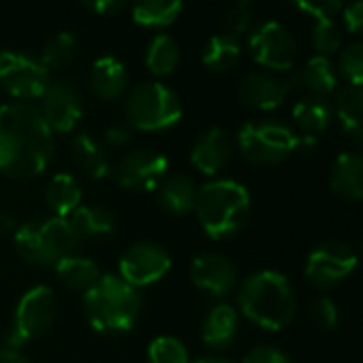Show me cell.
I'll return each instance as SVG.
<instances>
[{
  "mask_svg": "<svg viewBox=\"0 0 363 363\" xmlns=\"http://www.w3.org/2000/svg\"><path fill=\"white\" fill-rule=\"evenodd\" d=\"M45 201H48V208L52 210V216L69 218L82 206V186L75 179V175L67 171L56 173L48 184Z\"/></svg>",
  "mask_w": 363,
  "mask_h": 363,
  "instance_id": "24",
  "label": "cell"
},
{
  "mask_svg": "<svg viewBox=\"0 0 363 363\" xmlns=\"http://www.w3.org/2000/svg\"><path fill=\"white\" fill-rule=\"evenodd\" d=\"M52 133H71L84 118V99L71 82H52L39 107Z\"/></svg>",
  "mask_w": 363,
  "mask_h": 363,
  "instance_id": "14",
  "label": "cell"
},
{
  "mask_svg": "<svg viewBox=\"0 0 363 363\" xmlns=\"http://www.w3.org/2000/svg\"><path fill=\"white\" fill-rule=\"evenodd\" d=\"M84 314L92 329L118 335L130 331L141 316V295L118 274H103L82 297Z\"/></svg>",
  "mask_w": 363,
  "mask_h": 363,
  "instance_id": "4",
  "label": "cell"
},
{
  "mask_svg": "<svg viewBox=\"0 0 363 363\" xmlns=\"http://www.w3.org/2000/svg\"><path fill=\"white\" fill-rule=\"evenodd\" d=\"M240 101L246 107L252 109H261V111H272L278 109L286 94H289V86L286 82L278 79L272 73L265 71H257V73H248L242 82H240Z\"/></svg>",
  "mask_w": 363,
  "mask_h": 363,
  "instance_id": "17",
  "label": "cell"
},
{
  "mask_svg": "<svg viewBox=\"0 0 363 363\" xmlns=\"http://www.w3.org/2000/svg\"><path fill=\"white\" fill-rule=\"evenodd\" d=\"M179 65V45L171 35H156L145 50V67L156 77L171 75Z\"/></svg>",
  "mask_w": 363,
  "mask_h": 363,
  "instance_id": "31",
  "label": "cell"
},
{
  "mask_svg": "<svg viewBox=\"0 0 363 363\" xmlns=\"http://www.w3.org/2000/svg\"><path fill=\"white\" fill-rule=\"evenodd\" d=\"M331 191L346 201L363 199V156L354 152H342L329 171Z\"/></svg>",
  "mask_w": 363,
  "mask_h": 363,
  "instance_id": "20",
  "label": "cell"
},
{
  "mask_svg": "<svg viewBox=\"0 0 363 363\" xmlns=\"http://www.w3.org/2000/svg\"><path fill=\"white\" fill-rule=\"evenodd\" d=\"M299 143V135L282 122L257 120L248 122L238 133L242 156L259 167H272L286 160Z\"/></svg>",
  "mask_w": 363,
  "mask_h": 363,
  "instance_id": "7",
  "label": "cell"
},
{
  "mask_svg": "<svg viewBox=\"0 0 363 363\" xmlns=\"http://www.w3.org/2000/svg\"><path fill=\"white\" fill-rule=\"evenodd\" d=\"M291 3L299 11H303L316 20H331L344 7V0H291Z\"/></svg>",
  "mask_w": 363,
  "mask_h": 363,
  "instance_id": "38",
  "label": "cell"
},
{
  "mask_svg": "<svg viewBox=\"0 0 363 363\" xmlns=\"http://www.w3.org/2000/svg\"><path fill=\"white\" fill-rule=\"evenodd\" d=\"M342 43V30L337 26V22L331 20H316L314 28H312V45L318 52V56H331L340 50Z\"/></svg>",
  "mask_w": 363,
  "mask_h": 363,
  "instance_id": "34",
  "label": "cell"
},
{
  "mask_svg": "<svg viewBox=\"0 0 363 363\" xmlns=\"http://www.w3.org/2000/svg\"><path fill=\"white\" fill-rule=\"evenodd\" d=\"M126 124L133 130L158 133L175 126L182 118L179 96L162 82H145L133 88L124 105Z\"/></svg>",
  "mask_w": 363,
  "mask_h": 363,
  "instance_id": "6",
  "label": "cell"
},
{
  "mask_svg": "<svg viewBox=\"0 0 363 363\" xmlns=\"http://www.w3.org/2000/svg\"><path fill=\"white\" fill-rule=\"evenodd\" d=\"M56 318V295L52 286L37 284L28 289L18 301L9 327L5 331V342L11 348H18L41 337Z\"/></svg>",
  "mask_w": 363,
  "mask_h": 363,
  "instance_id": "8",
  "label": "cell"
},
{
  "mask_svg": "<svg viewBox=\"0 0 363 363\" xmlns=\"http://www.w3.org/2000/svg\"><path fill=\"white\" fill-rule=\"evenodd\" d=\"M77 244L79 242H103L116 233V216L101 206H79L67 218Z\"/></svg>",
  "mask_w": 363,
  "mask_h": 363,
  "instance_id": "19",
  "label": "cell"
},
{
  "mask_svg": "<svg viewBox=\"0 0 363 363\" xmlns=\"http://www.w3.org/2000/svg\"><path fill=\"white\" fill-rule=\"evenodd\" d=\"M75 54H77V39L71 33H58L45 43L39 60L52 73V71H62L71 67L75 60Z\"/></svg>",
  "mask_w": 363,
  "mask_h": 363,
  "instance_id": "32",
  "label": "cell"
},
{
  "mask_svg": "<svg viewBox=\"0 0 363 363\" xmlns=\"http://www.w3.org/2000/svg\"><path fill=\"white\" fill-rule=\"evenodd\" d=\"M359 257L346 242H325L314 248L306 261V280L320 291L333 289L344 282L357 267Z\"/></svg>",
  "mask_w": 363,
  "mask_h": 363,
  "instance_id": "10",
  "label": "cell"
},
{
  "mask_svg": "<svg viewBox=\"0 0 363 363\" xmlns=\"http://www.w3.org/2000/svg\"><path fill=\"white\" fill-rule=\"evenodd\" d=\"M167 175L169 158L150 147L133 150L111 167V177L116 179V184L126 191H156Z\"/></svg>",
  "mask_w": 363,
  "mask_h": 363,
  "instance_id": "11",
  "label": "cell"
},
{
  "mask_svg": "<svg viewBox=\"0 0 363 363\" xmlns=\"http://www.w3.org/2000/svg\"><path fill=\"white\" fill-rule=\"evenodd\" d=\"M240 331V312L229 303H216L203 318L201 340L210 348H227Z\"/></svg>",
  "mask_w": 363,
  "mask_h": 363,
  "instance_id": "22",
  "label": "cell"
},
{
  "mask_svg": "<svg viewBox=\"0 0 363 363\" xmlns=\"http://www.w3.org/2000/svg\"><path fill=\"white\" fill-rule=\"evenodd\" d=\"M293 120L303 135L314 137L323 133L333 120V103L327 96H306L293 107Z\"/></svg>",
  "mask_w": 363,
  "mask_h": 363,
  "instance_id": "25",
  "label": "cell"
},
{
  "mask_svg": "<svg viewBox=\"0 0 363 363\" xmlns=\"http://www.w3.org/2000/svg\"><path fill=\"white\" fill-rule=\"evenodd\" d=\"M16 229H18V225H16V220L9 214H0V235H5L9 231L16 233Z\"/></svg>",
  "mask_w": 363,
  "mask_h": 363,
  "instance_id": "44",
  "label": "cell"
},
{
  "mask_svg": "<svg viewBox=\"0 0 363 363\" xmlns=\"http://www.w3.org/2000/svg\"><path fill=\"white\" fill-rule=\"evenodd\" d=\"M0 363H33L26 354H22L18 348L0 346Z\"/></svg>",
  "mask_w": 363,
  "mask_h": 363,
  "instance_id": "43",
  "label": "cell"
},
{
  "mask_svg": "<svg viewBox=\"0 0 363 363\" xmlns=\"http://www.w3.org/2000/svg\"><path fill=\"white\" fill-rule=\"evenodd\" d=\"M103 145L105 147H126L133 141V128L126 122H116L109 124L103 130Z\"/></svg>",
  "mask_w": 363,
  "mask_h": 363,
  "instance_id": "40",
  "label": "cell"
},
{
  "mask_svg": "<svg viewBox=\"0 0 363 363\" xmlns=\"http://www.w3.org/2000/svg\"><path fill=\"white\" fill-rule=\"evenodd\" d=\"M54 150V133L37 105H0V173L13 179L37 177L52 164Z\"/></svg>",
  "mask_w": 363,
  "mask_h": 363,
  "instance_id": "1",
  "label": "cell"
},
{
  "mask_svg": "<svg viewBox=\"0 0 363 363\" xmlns=\"http://www.w3.org/2000/svg\"><path fill=\"white\" fill-rule=\"evenodd\" d=\"M308 316H310L312 325L323 331H331L340 323V310H337L335 301H331L329 297H316L308 308Z\"/></svg>",
  "mask_w": 363,
  "mask_h": 363,
  "instance_id": "36",
  "label": "cell"
},
{
  "mask_svg": "<svg viewBox=\"0 0 363 363\" xmlns=\"http://www.w3.org/2000/svg\"><path fill=\"white\" fill-rule=\"evenodd\" d=\"M184 7V0H135L133 20L141 26L160 28L177 20Z\"/></svg>",
  "mask_w": 363,
  "mask_h": 363,
  "instance_id": "28",
  "label": "cell"
},
{
  "mask_svg": "<svg viewBox=\"0 0 363 363\" xmlns=\"http://www.w3.org/2000/svg\"><path fill=\"white\" fill-rule=\"evenodd\" d=\"M147 363H191V357L182 340L158 335L147 346Z\"/></svg>",
  "mask_w": 363,
  "mask_h": 363,
  "instance_id": "33",
  "label": "cell"
},
{
  "mask_svg": "<svg viewBox=\"0 0 363 363\" xmlns=\"http://www.w3.org/2000/svg\"><path fill=\"white\" fill-rule=\"evenodd\" d=\"M246 3H250V0H246Z\"/></svg>",
  "mask_w": 363,
  "mask_h": 363,
  "instance_id": "47",
  "label": "cell"
},
{
  "mask_svg": "<svg viewBox=\"0 0 363 363\" xmlns=\"http://www.w3.org/2000/svg\"><path fill=\"white\" fill-rule=\"evenodd\" d=\"M171 269V255L154 242L128 246L118 261V276L133 289L152 286Z\"/></svg>",
  "mask_w": 363,
  "mask_h": 363,
  "instance_id": "12",
  "label": "cell"
},
{
  "mask_svg": "<svg viewBox=\"0 0 363 363\" xmlns=\"http://www.w3.org/2000/svg\"><path fill=\"white\" fill-rule=\"evenodd\" d=\"M248 50L255 62L269 71H291L297 54L293 35L280 22H265L248 39Z\"/></svg>",
  "mask_w": 363,
  "mask_h": 363,
  "instance_id": "13",
  "label": "cell"
},
{
  "mask_svg": "<svg viewBox=\"0 0 363 363\" xmlns=\"http://www.w3.org/2000/svg\"><path fill=\"white\" fill-rule=\"evenodd\" d=\"M359 255H361V259H363V238H361V246H359Z\"/></svg>",
  "mask_w": 363,
  "mask_h": 363,
  "instance_id": "46",
  "label": "cell"
},
{
  "mask_svg": "<svg viewBox=\"0 0 363 363\" xmlns=\"http://www.w3.org/2000/svg\"><path fill=\"white\" fill-rule=\"evenodd\" d=\"M126 67L116 56H101L90 69V88L101 101H118L126 90Z\"/></svg>",
  "mask_w": 363,
  "mask_h": 363,
  "instance_id": "21",
  "label": "cell"
},
{
  "mask_svg": "<svg viewBox=\"0 0 363 363\" xmlns=\"http://www.w3.org/2000/svg\"><path fill=\"white\" fill-rule=\"evenodd\" d=\"M344 24L350 33H363V0H354L344 7Z\"/></svg>",
  "mask_w": 363,
  "mask_h": 363,
  "instance_id": "41",
  "label": "cell"
},
{
  "mask_svg": "<svg viewBox=\"0 0 363 363\" xmlns=\"http://www.w3.org/2000/svg\"><path fill=\"white\" fill-rule=\"evenodd\" d=\"M297 86H303L312 96H327L337 88V79L329 58L314 56L306 62V67L295 75Z\"/></svg>",
  "mask_w": 363,
  "mask_h": 363,
  "instance_id": "29",
  "label": "cell"
},
{
  "mask_svg": "<svg viewBox=\"0 0 363 363\" xmlns=\"http://www.w3.org/2000/svg\"><path fill=\"white\" fill-rule=\"evenodd\" d=\"M240 56H242L240 39L220 33V35H214V37L208 41V45L203 48L201 60H203V65H206L210 71H214V73H225V71H231V69L238 65Z\"/></svg>",
  "mask_w": 363,
  "mask_h": 363,
  "instance_id": "30",
  "label": "cell"
},
{
  "mask_svg": "<svg viewBox=\"0 0 363 363\" xmlns=\"http://www.w3.org/2000/svg\"><path fill=\"white\" fill-rule=\"evenodd\" d=\"M54 272H56V278H58L67 289L82 291V293H86L90 286H94L96 280L103 276V274H101V267H99L92 259L82 257V255H77V252L65 257V259L54 267Z\"/></svg>",
  "mask_w": 363,
  "mask_h": 363,
  "instance_id": "26",
  "label": "cell"
},
{
  "mask_svg": "<svg viewBox=\"0 0 363 363\" xmlns=\"http://www.w3.org/2000/svg\"><path fill=\"white\" fill-rule=\"evenodd\" d=\"M242 363H291V357L276 346L261 344V346L250 348Z\"/></svg>",
  "mask_w": 363,
  "mask_h": 363,
  "instance_id": "39",
  "label": "cell"
},
{
  "mask_svg": "<svg viewBox=\"0 0 363 363\" xmlns=\"http://www.w3.org/2000/svg\"><path fill=\"white\" fill-rule=\"evenodd\" d=\"M199 186L195 179L184 173L167 175L160 184L156 186V201L158 206L173 216H186L195 212Z\"/></svg>",
  "mask_w": 363,
  "mask_h": 363,
  "instance_id": "18",
  "label": "cell"
},
{
  "mask_svg": "<svg viewBox=\"0 0 363 363\" xmlns=\"http://www.w3.org/2000/svg\"><path fill=\"white\" fill-rule=\"evenodd\" d=\"M233 143L225 128L212 126L199 135L191 150V162L193 167L203 175H218L231 160Z\"/></svg>",
  "mask_w": 363,
  "mask_h": 363,
  "instance_id": "16",
  "label": "cell"
},
{
  "mask_svg": "<svg viewBox=\"0 0 363 363\" xmlns=\"http://www.w3.org/2000/svg\"><path fill=\"white\" fill-rule=\"evenodd\" d=\"M252 24V13H250V7L246 0H238V3L225 13V20H223V26H225V35L229 37H235L240 39Z\"/></svg>",
  "mask_w": 363,
  "mask_h": 363,
  "instance_id": "37",
  "label": "cell"
},
{
  "mask_svg": "<svg viewBox=\"0 0 363 363\" xmlns=\"http://www.w3.org/2000/svg\"><path fill=\"white\" fill-rule=\"evenodd\" d=\"M240 312L267 331L289 327L297 312V297L291 280L274 269H263L248 276L238 291Z\"/></svg>",
  "mask_w": 363,
  "mask_h": 363,
  "instance_id": "2",
  "label": "cell"
},
{
  "mask_svg": "<svg viewBox=\"0 0 363 363\" xmlns=\"http://www.w3.org/2000/svg\"><path fill=\"white\" fill-rule=\"evenodd\" d=\"M252 201L244 184L235 179H212L199 186L195 214L203 233L212 240L238 235L250 220Z\"/></svg>",
  "mask_w": 363,
  "mask_h": 363,
  "instance_id": "3",
  "label": "cell"
},
{
  "mask_svg": "<svg viewBox=\"0 0 363 363\" xmlns=\"http://www.w3.org/2000/svg\"><path fill=\"white\" fill-rule=\"evenodd\" d=\"M191 363H233L231 359H225V357H218V354H208V357H199Z\"/></svg>",
  "mask_w": 363,
  "mask_h": 363,
  "instance_id": "45",
  "label": "cell"
},
{
  "mask_svg": "<svg viewBox=\"0 0 363 363\" xmlns=\"http://www.w3.org/2000/svg\"><path fill=\"white\" fill-rule=\"evenodd\" d=\"M333 113L350 139L363 141V88L348 86L340 90L333 101Z\"/></svg>",
  "mask_w": 363,
  "mask_h": 363,
  "instance_id": "27",
  "label": "cell"
},
{
  "mask_svg": "<svg viewBox=\"0 0 363 363\" xmlns=\"http://www.w3.org/2000/svg\"><path fill=\"white\" fill-rule=\"evenodd\" d=\"M191 280L210 297H227L238 284V269L225 255L203 252L191 263Z\"/></svg>",
  "mask_w": 363,
  "mask_h": 363,
  "instance_id": "15",
  "label": "cell"
},
{
  "mask_svg": "<svg viewBox=\"0 0 363 363\" xmlns=\"http://www.w3.org/2000/svg\"><path fill=\"white\" fill-rule=\"evenodd\" d=\"M13 242L20 257L37 267H56L77 248V240L67 218L58 216L26 220L16 229Z\"/></svg>",
  "mask_w": 363,
  "mask_h": 363,
  "instance_id": "5",
  "label": "cell"
},
{
  "mask_svg": "<svg viewBox=\"0 0 363 363\" xmlns=\"http://www.w3.org/2000/svg\"><path fill=\"white\" fill-rule=\"evenodd\" d=\"M50 84L52 73L41 65L39 58L22 52L0 50V86L7 94L22 103H30L41 99Z\"/></svg>",
  "mask_w": 363,
  "mask_h": 363,
  "instance_id": "9",
  "label": "cell"
},
{
  "mask_svg": "<svg viewBox=\"0 0 363 363\" xmlns=\"http://www.w3.org/2000/svg\"><path fill=\"white\" fill-rule=\"evenodd\" d=\"M337 69L352 88H363V41L352 43L342 52Z\"/></svg>",
  "mask_w": 363,
  "mask_h": 363,
  "instance_id": "35",
  "label": "cell"
},
{
  "mask_svg": "<svg viewBox=\"0 0 363 363\" xmlns=\"http://www.w3.org/2000/svg\"><path fill=\"white\" fill-rule=\"evenodd\" d=\"M79 3L94 13L109 16V13H118L124 7L126 0H79Z\"/></svg>",
  "mask_w": 363,
  "mask_h": 363,
  "instance_id": "42",
  "label": "cell"
},
{
  "mask_svg": "<svg viewBox=\"0 0 363 363\" xmlns=\"http://www.w3.org/2000/svg\"><path fill=\"white\" fill-rule=\"evenodd\" d=\"M71 152L75 158V164L90 177V179H103L111 175V160L107 154V147L101 139L92 135H77L71 143Z\"/></svg>",
  "mask_w": 363,
  "mask_h": 363,
  "instance_id": "23",
  "label": "cell"
}]
</instances>
